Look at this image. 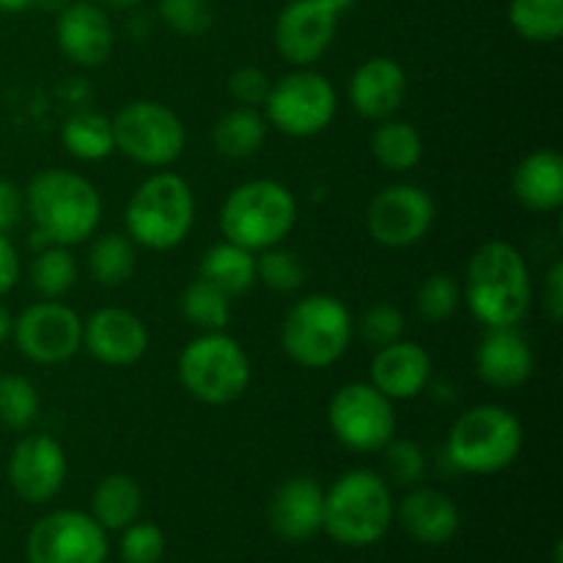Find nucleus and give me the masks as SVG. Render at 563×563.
Here are the masks:
<instances>
[{
    "label": "nucleus",
    "instance_id": "obj_1",
    "mask_svg": "<svg viewBox=\"0 0 563 563\" xmlns=\"http://www.w3.org/2000/svg\"><path fill=\"white\" fill-rule=\"evenodd\" d=\"M25 214L33 236L44 245L75 247L91 240L102 223V196L86 176L66 168H47L27 181Z\"/></svg>",
    "mask_w": 563,
    "mask_h": 563
},
{
    "label": "nucleus",
    "instance_id": "obj_45",
    "mask_svg": "<svg viewBox=\"0 0 563 563\" xmlns=\"http://www.w3.org/2000/svg\"><path fill=\"white\" fill-rule=\"evenodd\" d=\"M33 5H38V0H0V11H5V14H22Z\"/></svg>",
    "mask_w": 563,
    "mask_h": 563
},
{
    "label": "nucleus",
    "instance_id": "obj_32",
    "mask_svg": "<svg viewBox=\"0 0 563 563\" xmlns=\"http://www.w3.org/2000/svg\"><path fill=\"white\" fill-rule=\"evenodd\" d=\"M509 25L526 42H559L563 36V0H511Z\"/></svg>",
    "mask_w": 563,
    "mask_h": 563
},
{
    "label": "nucleus",
    "instance_id": "obj_21",
    "mask_svg": "<svg viewBox=\"0 0 563 563\" xmlns=\"http://www.w3.org/2000/svg\"><path fill=\"white\" fill-rule=\"evenodd\" d=\"M269 528L286 542H308L322 531L324 489L308 476L286 478L269 500Z\"/></svg>",
    "mask_w": 563,
    "mask_h": 563
},
{
    "label": "nucleus",
    "instance_id": "obj_28",
    "mask_svg": "<svg viewBox=\"0 0 563 563\" xmlns=\"http://www.w3.org/2000/svg\"><path fill=\"white\" fill-rule=\"evenodd\" d=\"M372 157L388 174H407L423 157V137L416 124L401 119L377 121L372 132Z\"/></svg>",
    "mask_w": 563,
    "mask_h": 563
},
{
    "label": "nucleus",
    "instance_id": "obj_40",
    "mask_svg": "<svg viewBox=\"0 0 563 563\" xmlns=\"http://www.w3.org/2000/svg\"><path fill=\"white\" fill-rule=\"evenodd\" d=\"M121 561L124 563H159L165 555V533L154 522H130L121 531Z\"/></svg>",
    "mask_w": 563,
    "mask_h": 563
},
{
    "label": "nucleus",
    "instance_id": "obj_7",
    "mask_svg": "<svg viewBox=\"0 0 563 563\" xmlns=\"http://www.w3.org/2000/svg\"><path fill=\"white\" fill-rule=\"evenodd\" d=\"M355 339V319L344 300L333 295H306L286 311L280 346L302 368L339 363Z\"/></svg>",
    "mask_w": 563,
    "mask_h": 563
},
{
    "label": "nucleus",
    "instance_id": "obj_3",
    "mask_svg": "<svg viewBox=\"0 0 563 563\" xmlns=\"http://www.w3.org/2000/svg\"><path fill=\"white\" fill-rule=\"evenodd\" d=\"M396 520V500L383 473H344L324 489L322 531L344 548H372Z\"/></svg>",
    "mask_w": 563,
    "mask_h": 563
},
{
    "label": "nucleus",
    "instance_id": "obj_35",
    "mask_svg": "<svg viewBox=\"0 0 563 563\" xmlns=\"http://www.w3.org/2000/svg\"><path fill=\"white\" fill-rule=\"evenodd\" d=\"M256 280H262L267 289L289 295L306 284V267L297 253L286 251L284 245H275L256 253Z\"/></svg>",
    "mask_w": 563,
    "mask_h": 563
},
{
    "label": "nucleus",
    "instance_id": "obj_25",
    "mask_svg": "<svg viewBox=\"0 0 563 563\" xmlns=\"http://www.w3.org/2000/svg\"><path fill=\"white\" fill-rule=\"evenodd\" d=\"M143 509V489L126 473H110L93 487L91 511L88 515L104 528V531H124L130 522L137 520Z\"/></svg>",
    "mask_w": 563,
    "mask_h": 563
},
{
    "label": "nucleus",
    "instance_id": "obj_10",
    "mask_svg": "<svg viewBox=\"0 0 563 563\" xmlns=\"http://www.w3.org/2000/svg\"><path fill=\"white\" fill-rule=\"evenodd\" d=\"M262 108L267 124L284 135L313 137L328 130L330 121L335 119L339 93L322 71L306 66L273 80Z\"/></svg>",
    "mask_w": 563,
    "mask_h": 563
},
{
    "label": "nucleus",
    "instance_id": "obj_51",
    "mask_svg": "<svg viewBox=\"0 0 563 563\" xmlns=\"http://www.w3.org/2000/svg\"><path fill=\"white\" fill-rule=\"evenodd\" d=\"M121 563H124V561H121Z\"/></svg>",
    "mask_w": 563,
    "mask_h": 563
},
{
    "label": "nucleus",
    "instance_id": "obj_24",
    "mask_svg": "<svg viewBox=\"0 0 563 563\" xmlns=\"http://www.w3.org/2000/svg\"><path fill=\"white\" fill-rule=\"evenodd\" d=\"M511 192L528 212H555L563 203V157L539 148L522 157L511 174Z\"/></svg>",
    "mask_w": 563,
    "mask_h": 563
},
{
    "label": "nucleus",
    "instance_id": "obj_43",
    "mask_svg": "<svg viewBox=\"0 0 563 563\" xmlns=\"http://www.w3.org/2000/svg\"><path fill=\"white\" fill-rule=\"evenodd\" d=\"M542 308L553 324L563 319V262L550 264L548 275H544V289H542Z\"/></svg>",
    "mask_w": 563,
    "mask_h": 563
},
{
    "label": "nucleus",
    "instance_id": "obj_44",
    "mask_svg": "<svg viewBox=\"0 0 563 563\" xmlns=\"http://www.w3.org/2000/svg\"><path fill=\"white\" fill-rule=\"evenodd\" d=\"M20 280V253L5 234H0V297L9 295Z\"/></svg>",
    "mask_w": 563,
    "mask_h": 563
},
{
    "label": "nucleus",
    "instance_id": "obj_27",
    "mask_svg": "<svg viewBox=\"0 0 563 563\" xmlns=\"http://www.w3.org/2000/svg\"><path fill=\"white\" fill-rule=\"evenodd\" d=\"M267 119L256 108H236L225 110L212 126V143L220 157L225 159H247L262 152L267 141Z\"/></svg>",
    "mask_w": 563,
    "mask_h": 563
},
{
    "label": "nucleus",
    "instance_id": "obj_39",
    "mask_svg": "<svg viewBox=\"0 0 563 563\" xmlns=\"http://www.w3.org/2000/svg\"><path fill=\"white\" fill-rule=\"evenodd\" d=\"M159 16L170 31L187 38L203 36L214 20L209 0H159Z\"/></svg>",
    "mask_w": 563,
    "mask_h": 563
},
{
    "label": "nucleus",
    "instance_id": "obj_49",
    "mask_svg": "<svg viewBox=\"0 0 563 563\" xmlns=\"http://www.w3.org/2000/svg\"><path fill=\"white\" fill-rule=\"evenodd\" d=\"M561 561H563V544L555 542V548H553V563H561Z\"/></svg>",
    "mask_w": 563,
    "mask_h": 563
},
{
    "label": "nucleus",
    "instance_id": "obj_2",
    "mask_svg": "<svg viewBox=\"0 0 563 563\" xmlns=\"http://www.w3.org/2000/svg\"><path fill=\"white\" fill-rule=\"evenodd\" d=\"M467 308L484 328H517L533 302V280L526 258L511 242H484L467 262Z\"/></svg>",
    "mask_w": 563,
    "mask_h": 563
},
{
    "label": "nucleus",
    "instance_id": "obj_18",
    "mask_svg": "<svg viewBox=\"0 0 563 563\" xmlns=\"http://www.w3.org/2000/svg\"><path fill=\"white\" fill-rule=\"evenodd\" d=\"M82 346L104 366H132L148 352V330L137 313L108 306L82 322Z\"/></svg>",
    "mask_w": 563,
    "mask_h": 563
},
{
    "label": "nucleus",
    "instance_id": "obj_41",
    "mask_svg": "<svg viewBox=\"0 0 563 563\" xmlns=\"http://www.w3.org/2000/svg\"><path fill=\"white\" fill-rule=\"evenodd\" d=\"M269 86H273V80H269L267 71L258 69V66H240V69L231 71L229 77L231 99H234L236 104H242V108H258V104H264Z\"/></svg>",
    "mask_w": 563,
    "mask_h": 563
},
{
    "label": "nucleus",
    "instance_id": "obj_9",
    "mask_svg": "<svg viewBox=\"0 0 563 563\" xmlns=\"http://www.w3.org/2000/svg\"><path fill=\"white\" fill-rule=\"evenodd\" d=\"M115 152L146 168H168L185 154V121L157 99H132L113 115Z\"/></svg>",
    "mask_w": 563,
    "mask_h": 563
},
{
    "label": "nucleus",
    "instance_id": "obj_6",
    "mask_svg": "<svg viewBox=\"0 0 563 563\" xmlns=\"http://www.w3.org/2000/svg\"><path fill=\"white\" fill-rule=\"evenodd\" d=\"M526 432L520 418L500 405H478L462 412L445 440V456L460 473L493 476L520 456Z\"/></svg>",
    "mask_w": 563,
    "mask_h": 563
},
{
    "label": "nucleus",
    "instance_id": "obj_31",
    "mask_svg": "<svg viewBox=\"0 0 563 563\" xmlns=\"http://www.w3.org/2000/svg\"><path fill=\"white\" fill-rule=\"evenodd\" d=\"M181 317L201 333H218L231 322V297L209 280L196 278L181 291Z\"/></svg>",
    "mask_w": 563,
    "mask_h": 563
},
{
    "label": "nucleus",
    "instance_id": "obj_11",
    "mask_svg": "<svg viewBox=\"0 0 563 563\" xmlns=\"http://www.w3.org/2000/svg\"><path fill=\"white\" fill-rule=\"evenodd\" d=\"M330 432L357 454H379L396 438V410L372 383H346L328 405Z\"/></svg>",
    "mask_w": 563,
    "mask_h": 563
},
{
    "label": "nucleus",
    "instance_id": "obj_47",
    "mask_svg": "<svg viewBox=\"0 0 563 563\" xmlns=\"http://www.w3.org/2000/svg\"><path fill=\"white\" fill-rule=\"evenodd\" d=\"M91 3H97V5H110V9H126V5H135V3H141V0H91Z\"/></svg>",
    "mask_w": 563,
    "mask_h": 563
},
{
    "label": "nucleus",
    "instance_id": "obj_16",
    "mask_svg": "<svg viewBox=\"0 0 563 563\" xmlns=\"http://www.w3.org/2000/svg\"><path fill=\"white\" fill-rule=\"evenodd\" d=\"M69 462L49 434H25L9 456V484L25 504H47L64 489Z\"/></svg>",
    "mask_w": 563,
    "mask_h": 563
},
{
    "label": "nucleus",
    "instance_id": "obj_46",
    "mask_svg": "<svg viewBox=\"0 0 563 563\" xmlns=\"http://www.w3.org/2000/svg\"><path fill=\"white\" fill-rule=\"evenodd\" d=\"M11 330H14V317H11L9 308L0 302V344L11 339Z\"/></svg>",
    "mask_w": 563,
    "mask_h": 563
},
{
    "label": "nucleus",
    "instance_id": "obj_8",
    "mask_svg": "<svg viewBox=\"0 0 563 563\" xmlns=\"http://www.w3.org/2000/svg\"><path fill=\"white\" fill-rule=\"evenodd\" d=\"M176 372H179L181 388L192 399L212 407L242 399L253 377L245 346L231 339L225 330L201 333L187 341L179 363H176Z\"/></svg>",
    "mask_w": 563,
    "mask_h": 563
},
{
    "label": "nucleus",
    "instance_id": "obj_37",
    "mask_svg": "<svg viewBox=\"0 0 563 563\" xmlns=\"http://www.w3.org/2000/svg\"><path fill=\"white\" fill-rule=\"evenodd\" d=\"M383 467H385V482L396 484V487H418L427 476V454L418 443L412 440L394 438L383 451Z\"/></svg>",
    "mask_w": 563,
    "mask_h": 563
},
{
    "label": "nucleus",
    "instance_id": "obj_22",
    "mask_svg": "<svg viewBox=\"0 0 563 563\" xmlns=\"http://www.w3.org/2000/svg\"><path fill=\"white\" fill-rule=\"evenodd\" d=\"M476 374L495 390H515L531 379L533 350L517 328H489L476 346Z\"/></svg>",
    "mask_w": 563,
    "mask_h": 563
},
{
    "label": "nucleus",
    "instance_id": "obj_13",
    "mask_svg": "<svg viewBox=\"0 0 563 563\" xmlns=\"http://www.w3.org/2000/svg\"><path fill=\"white\" fill-rule=\"evenodd\" d=\"M11 339L31 363L58 366L80 352L82 319L75 308L58 300L33 302L14 319Z\"/></svg>",
    "mask_w": 563,
    "mask_h": 563
},
{
    "label": "nucleus",
    "instance_id": "obj_12",
    "mask_svg": "<svg viewBox=\"0 0 563 563\" xmlns=\"http://www.w3.org/2000/svg\"><path fill=\"white\" fill-rule=\"evenodd\" d=\"M108 531L77 509L49 511L25 539L27 563H108Z\"/></svg>",
    "mask_w": 563,
    "mask_h": 563
},
{
    "label": "nucleus",
    "instance_id": "obj_50",
    "mask_svg": "<svg viewBox=\"0 0 563 563\" xmlns=\"http://www.w3.org/2000/svg\"><path fill=\"white\" fill-rule=\"evenodd\" d=\"M333 3H335V5H341V9L346 11V9H350V5H352V0H333Z\"/></svg>",
    "mask_w": 563,
    "mask_h": 563
},
{
    "label": "nucleus",
    "instance_id": "obj_5",
    "mask_svg": "<svg viewBox=\"0 0 563 563\" xmlns=\"http://www.w3.org/2000/svg\"><path fill=\"white\" fill-rule=\"evenodd\" d=\"M297 223V198L275 179L236 185L220 207V231L229 242L258 253L284 245Z\"/></svg>",
    "mask_w": 563,
    "mask_h": 563
},
{
    "label": "nucleus",
    "instance_id": "obj_20",
    "mask_svg": "<svg viewBox=\"0 0 563 563\" xmlns=\"http://www.w3.org/2000/svg\"><path fill=\"white\" fill-rule=\"evenodd\" d=\"M368 383L390 401H410L432 383V357L418 341L399 339L383 350H374Z\"/></svg>",
    "mask_w": 563,
    "mask_h": 563
},
{
    "label": "nucleus",
    "instance_id": "obj_30",
    "mask_svg": "<svg viewBox=\"0 0 563 563\" xmlns=\"http://www.w3.org/2000/svg\"><path fill=\"white\" fill-rule=\"evenodd\" d=\"M135 242L126 234H99L88 251V275L104 289L124 286L135 273Z\"/></svg>",
    "mask_w": 563,
    "mask_h": 563
},
{
    "label": "nucleus",
    "instance_id": "obj_33",
    "mask_svg": "<svg viewBox=\"0 0 563 563\" xmlns=\"http://www.w3.org/2000/svg\"><path fill=\"white\" fill-rule=\"evenodd\" d=\"M77 280V262L71 247L44 245L31 264V286L42 300H60Z\"/></svg>",
    "mask_w": 563,
    "mask_h": 563
},
{
    "label": "nucleus",
    "instance_id": "obj_38",
    "mask_svg": "<svg viewBox=\"0 0 563 563\" xmlns=\"http://www.w3.org/2000/svg\"><path fill=\"white\" fill-rule=\"evenodd\" d=\"M355 335H361L372 350H383V346L405 339V313L394 302H374L355 322Z\"/></svg>",
    "mask_w": 563,
    "mask_h": 563
},
{
    "label": "nucleus",
    "instance_id": "obj_34",
    "mask_svg": "<svg viewBox=\"0 0 563 563\" xmlns=\"http://www.w3.org/2000/svg\"><path fill=\"white\" fill-rule=\"evenodd\" d=\"M38 418V390L22 374H3L0 377V423L9 429L33 427Z\"/></svg>",
    "mask_w": 563,
    "mask_h": 563
},
{
    "label": "nucleus",
    "instance_id": "obj_42",
    "mask_svg": "<svg viewBox=\"0 0 563 563\" xmlns=\"http://www.w3.org/2000/svg\"><path fill=\"white\" fill-rule=\"evenodd\" d=\"M25 214V196L9 179H0V234H9Z\"/></svg>",
    "mask_w": 563,
    "mask_h": 563
},
{
    "label": "nucleus",
    "instance_id": "obj_4",
    "mask_svg": "<svg viewBox=\"0 0 563 563\" xmlns=\"http://www.w3.org/2000/svg\"><path fill=\"white\" fill-rule=\"evenodd\" d=\"M196 225L192 187L174 170L146 176L126 201L124 229L135 245L148 251H174Z\"/></svg>",
    "mask_w": 563,
    "mask_h": 563
},
{
    "label": "nucleus",
    "instance_id": "obj_36",
    "mask_svg": "<svg viewBox=\"0 0 563 563\" xmlns=\"http://www.w3.org/2000/svg\"><path fill=\"white\" fill-rule=\"evenodd\" d=\"M462 302V289L451 275L434 273L423 278L416 291V311L423 322L440 324L456 313Z\"/></svg>",
    "mask_w": 563,
    "mask_h": 563
},
{
    "label": "nucleus",
    "instance_id": "obj_23",
    "mask_svg": "<svg viewBox=\"0 0 563 563\" xmlns=\"http://www.w3.org/2000/svg\"><path fill=\"white\" fill-rule=\"evenodd\" d=\"M396 520L416 542L429 548L449 544L462 526L460 506L440 489L421 487V484L407 489L405 498L396 504Z\"/></svg>",
    "mask_w": 563,
    "mask_h": 563
},
{
    "label": "nucleus",
    "instance_id": "obj_26",
    "mask_svg": "<svg viewBox=\"0 0 563 563\" xmlns=\"http://www.w3.org/2000/svg\"><path fill=\"white\" fill-rule=\"evenodd\" d=\"M198 278L214 284L234 300L256 284V253L245 251L229 240L218 242L201 256Z\"/></svg>",
    "mask_w": 563,
    "mask_h": 563
},
{
    "label": "nucleus",
    "instance_id": "obj_48",
    "mask_svg": "<svg viewBox=\"0 0 563 563\" xmlns=\"http://www.w3.org/2000/svg\"><path fill=\"white\" fill-rule=\"evenodd\" d=\"M66 3H69V0H38V9H44V11H55V14H58V11L64 9Z\"/></svg>",
    "mask_w": 563,
    "mask_h": 563
},
{
    "label": "nucleus",
    "instance_id": "obj_14",
    "mask_svg": "<svg viewBox=\"0 0 563 563\" xmlns=\"http://www.w3.org/2000/svg\"><path fill=\"white\" fill-rule=\"evenodd\" d=\"M434 207L432 196L423 187L399 181L388 185L372 198L366 209V229L372 240L383 247H412L432 231Z\"/></svg>",
    "mask_w": 563,
    "mask_h": 563
},
{
    "label": "nucleus",
    "instance_id": "obj_29",
    "mask_svg": "<svg viewBox=\"0 0 563 563\" xmlns=\"http://www.w3.org/2000/svg\"><path fill=\"white\" fill-rule=\"evenodd\" d=\"M60 143L80 163H99L115 152L113 121L97 110H80L60 126Z\"/></svg>",
    "mask_w": 563,
    "mask_h": 563
},
{
    "label": "nucleus",
    "instance_id": "obj_19",
    "mask_svg": "<svg viewBox=\"0 0 563 563\" xmlns=\"http://www.w3.org/2000/svg\"><path fill=\"white\" fill-rule=\"evenodd\" d=\"M407 91H410V80H407L405 66L388 55H374L352 71L346 97L361 119L385 121L399 113Z\"/></svg>",
    "mask_w": 563,
    "mask_h": 563
},
{
    "label": "nucleus",
    "instance_id": "obj_17",
    "mask_svg": "<svg viewBox=\"0 0 563 563\" xmlns=\"http://www.w3.org/2000/svg\"><path fill=\"white\" fill-rule=\"evenodd\" d=\"M55 42L71 64L93 69L113 53V22L102 5L91 0H69L55 16Z\"/></svg>",
    "mask_w": 563,
    "mask_h": 563
},
{
    "label": "nucleus",
    "instance_id": "obj_15",
    "mask_svg": "<svg viewBox=\"0 0 563 563\" xmlns=\"http://www.w3.org/2000/svg\"><path fill=\"white\" fill-rule=\"evenodd\" d=\"M341 5L333 0H291L284 5L273 27V42L280 58L295 69L313 66L333 44L339 31Z\"/></svg>",
    "mask_w": 563,
    "mask_h": 563
}]
</instances>
